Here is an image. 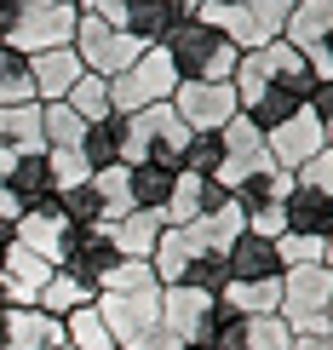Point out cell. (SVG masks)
Segmentation results:
<instances>
[{
  "mask_svg": "<svg viewBox=\"0 0 333 350\" xmlns=\"http://www.w3.org/2000/svg\"><path fill=\"white\" fill-rule=\"evenodd\" d=\"M230 86H236V98H241V115H248L258 133H270V126H282L293 109L310 104L316 75H310V64L287 46V40H265V46L241 52Z\"/></svg>",
  "mask_w": 333,
  "mask_h": 350,
  "instance_id": "obj_1",
  "label": "cell"
},
{
  "mask_svg": "<svg viewBox=\"0 0 333 350\" xmlns=\"http://www.w3.org/2000/svg\"><path fill=\"white\" fill-rule=\"evenodd\" d=\"M115 350H178V339L161 327V287H138V293H98Z\"/></svg>",
  "mask_w": 333,
  "mask_h": 350,
  "instance_id": "obj_2",
  "label": "cell"
},
{
  "mask_svg": "<svg viewBox=\"0 0 333 350\" xmlns=\"http://www.w3.org/2000/svg\"><path fill=\"white\" fill-rule=\"evenodd\" d=\"M161 52L172 57V69H178V81H230L241 64V52L230 46V40L219 35V29H207L201 18L190 23H172Z\"/></svg>",
  "mask_w": 333,
  "mask_h": 350,
  "instance_id": "obj_3",
  "label": "cell"
},
{
  "mask_svg": "<svg viewBox=\"0 0 333 350\" xmlns=\"http://www.w3.org/2000/svg\"><path fill=\"white\" fill-rule=\"evenodd\" d=\"M196 133L172 115V104H150L138 115H126V138H121V167L155 161V167H178L184 161V144Z\"/></svg>",
  "mask_w": 333,
  "mask_h": 350,
  "instance_id": "obj_4",
  "label": "cell"
},
{
  "mask_svg": "<svg viewBox=\"0 0 333 350\" xmlns=\"http://www.w3.org/2000/svg\"><path fill=\"white\" fill-rule=\"evenodd\" d=\"M75 23H81V12L69 6V0H18V12H12V23H6V46L23 52V57L69 46V40H75Z\"/></svg>",
  "mask_w": 333,
  "mask_h": 350,
  "instance_id": "obj_5",
  "label": "cell"
},
{
  "mask_svg": "<svg viewBox=\"0 0 333 350\" xmlns=\"http://www.w3.org/2000/svg\"><path fill=\"white\" fill-rule=\"evenodd\" d=\"M172 86H178V69H172V57L161 46H144L133 69H121V75L109 81V109L115 115H138L150 104H167Z\"/></svg>",
  "mask_w": 333,
  "mask_h": 350,
  "instance_id": "obj_6",
  "label": "cell"
},
{
  "mask_svg": "<svg viewBox=\"0 0 333 350\" xmlns=\"http://www.w3.org/2000/svg\"><path fill=\"white\" fill-rule=\"evenodd\" d=\"M75 57H81V69L86 75H104V81H115L121 69H133L138 64V40L133 35H121V29H109L104 18H92V12H81V23H75Z\"/></svg>",
  "mask_w": 333,
  "mask_h": 350,
  "instance_id": "obj_7",
  "label": "cell"
},
{
  "mask_svg": "<svg viewBox=\"0 0 333 350\" xmlns=\"http://www.w3.org/2000/svg\"><path fill=\"white\" fill-rule=\"evenodd\" d=\"M167 104L190 133H219L230 115H241V98H236L230 81H178Z\"/></svg>",
  "mask_w": 333,
  "mask_h": 350,
  "instance_id": "obj_8",
  "label": "cell"
},
{
  "mask_svg": "<svg viewBox=\"0 0 333 350\" xmlns=\"http://www.w3.org/2000/svg\"><path fill=\"white\" fill-rule=\"evenodd\" d=\"M328 35H333V0H293V18H287L282 40L310 64L316 81H333V64H328V52H322Z\"/></svg>",
  "mask_w": 333,
  "mask_h": 350,
  "instance_id": "obj_9",
  "label": "cell"
},
{
  "mask_svg": "<svg viewBox=\"0 0 333 350\" xmlns=\"http://www.w3.org/2000/svg\"><path fill=\"white\" fill-rule=\"evenodd\" d=\"M265 150H270V161H276L282 172H299L310 161V155H322L328 150V133H322V121H316V109H293L282 126H270L265 133Z\"/></svg>",
  "mask_w": 333,
  "mask_h": 350,
  "instance_id": "obj_10",
  "label": "cell"
},
{
  "mask_svg": "<svg viewBox=\"0 0 333 350\" xmlns=\"http://www.w3.org/2000/svg\"><path fill=\"white\" fill-rule=\"evenodd\" d=\"M213 310H219V299L201 293V287H184V282L161 287V327H167L178 345H207Z\"/></svg>",
  "mask_w": 333,
  "mask_h": 350,
  "instance_id": "obj_11",
  "label": "cell"
},
{
  "mask_svg": "<svg viewBox=\"0 0 333 350\" xmlns=\"http://www.w3.org/2000/svg\"><path fill=\"white\" fill-rule=\"evenodd\" d=\"M121 265V253H115V241H109V230L104 224H86L69 236V253H64V275H75V282H86L92 293H104V282H109V270Z\"/></svg>",
  "mask_w": 333,
  "mask_h": 350,
  "instance_id": "obj_12",
  "label": "cell"
},
{
  "mask_svg": "<svg viewBox=\"0 0 333 350\" xmlns=\"http://www.w3.org/2000/svg\"><path fill=\"white\" fill-rule=\"evenodd\" d=\"M64 322L40 304H0V350H57Z\"/></svg>",
  "mask_w": 333,
  "mask_h": 350,
  "instance_id": "obj_13",
  "label": "cell"
},
{
  "mask_svg": "<svg viewBox=\"0 0 333 350\" xmlns=\"http://www.w3.org/2000/svg\"><path fill=\"white\" fill-rule=\"evenodd\" d=\"M69 236H75V224H69V218L57 213L52 201H46V207H29V213L18 218V247H29L35 258H46L52 270L64 265V253H69Z\"/></svg>",
  "mask_w": 333,
  "mask_h": 350,
  "instance_id": "obj_14",
  "label": "cell"
},
{
  "mask_svg": "<svg viewBox=\"0 0 333 350\" xmlns=\"http://www.w3.org/2000/svg\"><path fill=\"white\" fill-rule=\"evenodd\" d=\"M46 282H52L46 258H35L29 247H12L6 265H0V304H40Z\"/></svg>",
  "mask_w": 333,
  "mask_h": 350,
  "instance_id": "obj_15",
  "label": "cell"
},
{
  "mask_svg": "<svg viewBox=\"0 0 333 350\" xmlns=\"http://www.w3.org/2000/svg\"><path fill=\"white\" fill-rule=\"evenodd\" d=\"M224 201H230L224 184L196 178V172H178V178H172L167 207H161V218H167V224H196V218H207L213 207H224Z\"/></svg>",
  "mask_w": 333,
  "mask_h": 350,
  "instance_id": "obj_16",
  "label": "cell"
},
{
  "mask_svg": "<svg viewBox=\"0 0 333 350\" xmlns=\"http://www.w3.org/2000/svg\"><path fill=\"white\" fill-rule=\"evenodd\" d=\"M224 270H230V282H282V275H287L282 258H276V241L253 236V230H241V236L230 241Z\"/></svg>",
  "mask_w": 333,
  "mask_h": 350,
  "instance_id": "obj_17",
  "label": "cell"
},
{
  "mask_svg": "<svg viewBox=\"0 0 333 350\" xmlns=\"http://www.w3.org/2000/svg\"><path fill=\"white\" fill-rule=\"evenodd\" d=\"M81 75H86V69H81L75 46H52V52H35V57H29V81H35V98H40V104H57V98H64Z\"/></svg>",
  "mask_w": 333,
  "mask_h": 350,
  "instance_id": "obj_18",
  "label": "cell"
},
{
  "mask_svg": "<svg viewBox=\"0 0 333 350\" xmlns=\"http://www.w3.org/2000/svg\"><path fill=\"white\" fill-rule=\"evenodd\" d=\"M201 253H207V247H201V241H196L184 224H167V230H161V241H155V253H150V270H155V282H161V287L184 282V270H190Z\"/></svg>",
  "mask_w": 333,
  "mask_h": 350,
  "instance_id": "obj_19",
  "label": "cell"
},
{
  "mask_svg": "<svg viewBox=\"0 0 333 350\" xmlns=\"http://www.w3.org/2000/svg\"><path fill=\"white\" fill-rule=\"evenodd\" d=\"M282 213H287V230H299V236H322L328 241V230H333V196H322V189H310V184H299L287 189V201H282Z\"/></svg>",
  "mask_w": 333,
  "mask_h": 350,
  "instance_id": "obj_20",
  "label": "cell"
},
{
  "mask_svg": "<svg viewBox=\"0 0 333 350\" xmlns=\"http://www.w3.org/2000/svg\"><path fill=\"white\" fill-rule=\"evenodd\" d=\"M104 230H109V241H115V253H121V258H150L155 241H161V230H167V218L133 207L126 218H115V224H104Z\"/></svg>",
  "mask_w": 333,
  "mask_h": 350,
  "instance_id": "obj_21",
  "label": "cell"
},
{
  "mask_svg": "<svg viewBox=\"0 0 333 350\" xmlns=\"http://www.w3.org/2000/svg\"><path fill=\"white\" fill-rule=\"evenodd\" d=\"M196 18L207 23V29H219V35H224L236 52H253V46H265V40H270L265 29L248 18V6H241V0H230V6H201Z\"/></svg>",
  "mask_w": 333,
  "mask_h": 350,
  "instance_id": "obj_22",
  "label": "cell"
},
{
  "mask_svg": "<svg viewBox=\"0 0 333 350\" xmlns=\"http://www.w3.org/2000/svg\"><path fill=\"white\" fill-rule=\"evenodd\" d=\"M0 184H6L12 196L23 201V213H29V207H46V201H52V172H46V150H40V155H18V167H12V172H6Z\"/></svg>",
  "mask_w": 333,
  "mask_h": 350,
  "instance_id": "obj_23",
  "label": "cell"
},
{
  "mask_svg": "<svg viewBox=\"0 0 333 350\" xmlns=\"http://www.w3.org/2000/svg\"><path fill=\"white\" fill-rule=\"evenodd\" d=\"M172 178H178V167H155V161L126 167V189H133V207L161 213V207H167V196H172Z\"/></svg>",
  "mask_w": 333,
  "mask_h": 350,
  "instance_id": "obj_24",
  "label": "cell"
},
{
  "mask_svg": "<svg viewBox=\"0 0 333 350\" xmlns=\"http://www.w3.org/2000/svg\"><path fill=\"white\" fill-rule=\"evenodd\" d=\"M121 138H126V115H104V121H92L86 126V138H81V155H86V167H115L121 161Z\"/></svg>",
  "mask_w": 333,
  "mask_h": 350,
  "instance_id": "obj_25",
  "label": "cell"
},
{
  "mask_svg": "<svg viewBox=\"0 0 333 350\" xmlns=\"http://www.w3.org/2000/svg\"><path fill=\"white\" fill-rule=\"evenodd\" d=\"M0 138H6L18 155H40V150H46V138H40V104L0 109Z\"/></svg>",
  "mask_w": 333,
  "mask_h": 350,
  "instance_id": "obj_26",
  "label": "cell"
},
{
  "mask_svg": "<svg viewBox=\"0 0 333 350\" xmlns=\"http://www.w3.org/2000/svg\"><path fill=\"white\" fill-rule=\"evenodd\" d=\"M86 184H92L98 207H104V224H115V218L133 213V189H126V167H121V161H115V167H98Z\"/></svg>",
  "mask_w": 333,
  "mask_h": 350,
  "instance_id": "obj_27",
  "label": "cell"
},
{
  "mask_svg": "<svg viewBox=\"0 0 333 350\" xmlns=\"http://www.w3.org/2000/svg\"><path fill=\"white\" fill-rule=\"evenodd\" d=\"M12 104H40V98H35V81H29V57L0 40V109Z\"/></svg>",
  "mask_w": 333,
  "mask_h": 350,
  "instance_id": "obj_28",
  "label": "cell"
},
{
  "mask_svg": "<svg viewBox=\"0 0 333 350\" xmlns=\"http://www.w3.org/2000/svg\"><path fill=\"white\" fill-rule=\"evenodd\" d=\"M64 345L69 350H115L104 316H98V304H81V310L64 316Z\"/></svg>",
  "mask_w": 333,
  "mask_h": 350,
  "instance_id": "obj_29",
  "label": "cell"
},
{
  "mask_svg": "<svg viewBox=\"0 0 333 350\" xmlns=\"http://www.w3.org/2000/svg\"><path fill=\"white\" fill-rule=\"evenodd\" d=\"M81 304H98V293L86 282H75V275H64V270H52V282H46V293H40V310L57 316L64 322L69 310H81Z\"/></svg>",
  "mask_w": 333,
  "mask_h": 350,
  "instance_id": "obj_30",
  "label": "cell"
},
{
  "mask_svg": "<svg viewBox=\"0 0 333 350\" xmlns=\"http://www.w3.org/2000/svg\"><path fill=\"white\" fill-rule=\"evenodd\" d=\"M64 104L75 109L86 126H92V121H104V115H115V109H109V81H104V75H81V81L64 92Z\"/></svg>",
  "mask_w": 333,
  "mask_h": 350,
  "instance_id": "obj_31",
  "label": "cell"
},
{
  "mask_svg": "<svg viewBox=\"0 0 333 350\" xmlns=\"http://www.w3.org/2000/svg\"><path fill=\"white\" fill-rule=\"evenodd\" d=\"M40 138H46V150H57V144H81L86 121L64 104V98H57V104H40Z\"/></svg>",
  "mask_w": 333,
  "mask_h": 350,
  "instance_id": "obj_32",
  "label": "cell"
},
{
  "mask_svg": "<svg viewBox=\"0 0 333 350\" xmlns=\"http://www.w3.org/2000/svg\"><path fill=\"white\" fill-rule=\"evenodd\" d=\"M46 172H52V196H57V189H81L86 178H92L81 144H57V150H46Z\"/></svg>",
  "mask_w": 333,
  "mask_h": 350,
  "instance_id": "obj_33",
  "label": "cell"
},
{
  "mask_svg": "<svg viewBox=\"0 0 333 350\" xmlns=\"http://www.w3.org/2000/svg\"><path fill=\"white\" fill-rule=\"evenodd\" d=\"M219 167H224V144H219V133H196L190 144H184L178 172H196V178H219Z\"/></svg>",
  "mask_w": 333,
  "mask_h": 350,
  "instance_id": "obj_34",
  "label": "cell"
},
{
  "mask_svg": "<svg viewBox=\"0 0 333 350\" xmlns=\"http://www.w3.org/2000/svg\"><path fill=\"white\" fill-rule=\"evenodd\" d=\"M322 253H328V241H322V236H299V230H282V236H276V258H282V270H293V265H322Z\"/></svg>",
  "mask_w": 333,
  "mask_h": 350,
  "instance_id": "obj_35",
  "label": "cell"
},
{
  "mask_svg": "<svg viewBox=\"0 0 333 350\" xmlns=\"http://www.w3.org/2000/svg\"><path fill=\"white\" fill-rule=\"evenodd\" d=\"M241 350H293V327L282 316H248V345Z\"/></svg>",
  "mask_w": 333,
  "mask_h": 350,
  "instance_id": "obj_36",
  "label": "cell"
},
{
  "mask_svg": "<svg viewBox=\"0 0 333 350\" xmlns=\"http://www.w3.org/2000/svg\"><path fill=\"white\" fill-rule=\"evenodd\" d=\"M138 287H161V282H155V270H150V258H121V265L109 270L104 293H138Z\"/></svg>",
  "mask_w": 333,
  "mask_h": 350,
  "instance_id": "obj_37",
  "label": "cell"
},
{
  "mask_svg": "<svg viewBox=\"0 0 333 350\" xmlns=\"http://www.w3.org/2000/svg\"><path fill=\"white\" fill-rule=\"evenodd\" d=\"M224 282H230V270H224V253H201L196 265L184 270V287H201V293H213V299L224 293Z\"/></svg>",
  "mask_w": 333,
  "mask_h": 350,
  "instance_id": "obj_38",
  "label": "cell"
},
{
  "mask_svg": "<svg viewBox=\"0 0 333 350\" xmlns=\"http://www.w3.org/2000/svg\"><path fill=\"white\" fill-rule=\"evenodd\" d=\"M248 6V18L265 29L270 40H282V29H287V18H293V0H241Z\"/></svg>",
  "mask_w": 333,
  "mask_h": 350,
  "instance_id": "obj_39",
  "label": "cell"
},
{
  "mask_svg": "<svg viewBox=\"0 0 333 350\" xmlns=\"http://www.w3.org/2000/svg\"><path fill=\"white\" fill-rule=\"evenodd\" d=\"M299 184H310V189H322V196H333V150H322V155H310L305 167L293 172Z\"/></svg>",
  "mask_w": 333,
  "mask_h": 350,
  "instance_id": "obj_40",
  "label": "cell"
},
{
  "mask_svg": "<svg viewBox=\"0 0 333 350\" xmlns=\"http://www.w3.org/2000/svg\"><path fill=\"white\" fill-rule=\"evenodd\" d=\"M310 109H316V121H322V133H328V150H333V81H316Z\"/></svg>",
  "mask_w": 333,
  "mask_h": 350,
  "instance_id": "obj_41",
  "label": "cell"
},
{
  "mask_svg": "<svg viewBox=\"0 0 333 350\" xmlns=\"http://www.w3.org/2000/svg\"><path fill=\"white\" fill-rule=\"evenodd\" d=\"M0 218H6V224H18V218H23V201L12 196L6 184H0Z\"/></svg>",
  "mask_w": 333,
  "mask_h": 350,
  "instance_id": "obj_42",
  "label": "cell"
},
{
  "mask_svg": "<svg viewBox=\"0 0 333 350\" xmlns=\"http://www.w3.org/2000/svg\"><path fill=\"white\" fill-rule=\"evenodd\" d=\"M167 12H172V23H190L201 12V0H167Z\"/></svg>",
  "mask_w": 333,
  "mask_h": 350,
  "instance_id": "obj_43",
  "label": "cell"
},
{
  "mask_svg": "<svg viewBox=\"0 0 333 350\" xmlns=\"http://www.w3.org/2000/svg\"><path fill=\"white\" fill-rule=\"evenodd\" d=\"M12 247H18V224H6V218H0V265H6Z\"/></svg>",
  "mask_w": 333,
  "mask_h": 350,
  "instance_id": "obj_44",
  "label": "cell"
},
{
  "mask_svg": "<svg viewBox=\"0 0 333 350\" xmlns=\"http://www.w3.org/2000/svg\"><path fill=\"white\" fill-rule=\"evenodd\" d=\"M322 265H328V270H333V230H328V253H322Z\"/></svg>",
  "mask_w": 333,
  "mask_h": 350,
  "instance_id": "obj_45",
  "label": "cell"
},
{
  "mask_svg": "<svg viewBox=\"0 0 333 350\" xmlns=\"http://www.w3.org/2000/svg\"><path fill=\"white\" fill-rule=\"evenodd\" d=\"M322 52H328V64H333V35H328V40H322Z\"/></svg>",
  "mask_w": 333,
  "mask_h": 350,
  "instance_id": "obj_46",
  "label": "cell"
},
{
  "mask_svg": "<svg viewBox=\"0 0 333 350\" xmlns=\"http://www.w3.org/2000/svg\"><path fill=\"white\" fill-rule=\"evenodd\" d=\"M178 350H213V345H178Z\"/></svg>",
  "mask_w": 333,
  "mask_h": 350,
  "instance_id": "obj_47",
  "label": "cell"
},
{
  "mask_svg": "<svg viewBox=\"0 0 333 350\" xmlns=\"http://www.w3.org/2000/svg\"><path fill=\"white\" fill-rule=\"evenodd\" d=\"M201 6H230V0H201Z\"/></svg>",
  "mask_w": 333,
  "mask_h": 350,
  "instance_id": "obj_48",
  "label": "cell"
},
{
  "mask_svg": "<svg viewBox=\"0 0 333 350\" xmlns=\"http://www.w3.org/2000/svg\"><path fill=\"white\" fill-rule=\"evenodd\" d=\"M0 40H6V18H0Z\"/></svg>",
  "mask_w": 333,
  "mask_h": 350,
  "instance_id": "obj_49",
  "label": "cell"
},
{
  "mask_svg": "<svg viewBox=\"0 0 333 350\" xmlns=\"http://www.w3.org/2000/svg\"><path fill=\"white\" fill-rule=\"evenodd\" d=\"M328 322H333V299H328Z\"/></svg>",
  "mask_w": 333,
  "mask_h": 350,
  "instance_id": "obj_50",
  "label": "cell"
},
{
  "mask_svg": "<svg viewBox=\"0 0 333 350\" xmlns=\"http://www.w3.org/2000/svg\"><path fill=\"white\" fill-rule=\"evenodd\" d=\"M328 350H333V327H328Z\"/></svg>",
  "mask_w": 333,
  "mask_h": 350,
  "instance_id": "obj_51",
  "label": "cell"
},
{
  "mask_svg": "<svg viewBox=\"0 0 333 350\" xmlns=\"http://www.w3.org/2000/svg\"><path fill=\"white\" fill-rule=\"evenodd\" d=\"M57 350H69V345H57Z\"/></svg>",
  "mask_w": 333,
  "mask_h": 350,
  "instance_id": "obj_52",
  "label": "cell"
}]
</instances>
